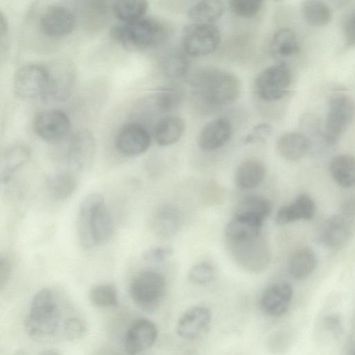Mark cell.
Returning <instances> with one entry per match:
<instances>
[{
    "instance_id": "6da1fadb",
    "label": "cell",
    "mask_w": 355,
    "mask_h": 355,
    "mask_svg": "<svg viewBox=\"0 0 355 355\" xmlns=\"http://www.w3.org/2000/svg\"><path fill=\"white\" fill-rule=\"evenodd\" d=\"M77 231L80 245L84 249L102 245L110 239L114 231V223L100 193L87 194L81 202Z\"/></svg>"
},
{
    "instance_id": "7a4b0ae2",
    "label": "cell",
    "mask_w": 355,
    "mask_h": 355,
    "mask_svg": "<svg viewBox=\"0 0 355 355\" xmlns=\"http://www.w3.org/2000/svg\"><path fill=\"white\" fill-rule=\"evenodd\" d=\"M193 94L208 106L220 107L234 102L239 96L241 84L233 73L216 68L202 69L191 79Z\"/></svg>"
},
{
    "instance_id": "3957f363",
    "label": "cell",
    "mask_w": 355,
    "mask_h": 355,
    "mask_svg": "<svg viewBox=\"0 0 355 355\" xmlns=\"http://www.w3.org/2000/svg\"><path fill=\"white\" fill-rule=\"evenodd\" d=\"M60 310L53 291L44 288L33 297L24 326L26 333L35 339H47L57 331Z\"/></svg>"
},
{
    "instance_id": "277c9868",
    "label": "cell",
    "mask_w": 355,
    "mask_h": 355,
    "mask_svg": "<svg viewBox=\"0 0 355 355\" xmlns=\"http://www.w3.org/2000/svg\"><path fill=\"white\" fill-rule=\"evenodd\" d=\"M111 37L128 48H147L160 42L166 35V27L153 18L142 17L112 26Z\"/></svg>"
},
{
    "instance_id": "5b68a950",
    "label": "cell",
    "mask_w": 355,
    "mask_h": 355,
    "mask_svg": "<svg viewBox=\"0 0 355 355\" xmlns=\"http://www.w3.org/2000/svg\"><path fill=\"white\" fill-rule=\"evenodd\" d=\"M166 288V280L162 275L146 270L133 278L130 285V295L141 309L152 313L161 304Z\"/></svg>"
},
{
    "instance_id": "8992f818",
    "label": "cell",
    "mask_w": 355,
    "mask_h": 355,
    "mask_svg": "<svg viewBox=\"0 0 355 355\" xmlns=\"http://www.w3.org/2000/svg\"><path fill=\"white\" fill-rule=\"evenodd\" d=\"M50 84L49 67L38 64L22 66L16 71L13 80L15 94L24 100H47Z\"/></svg>"
},
{
    "instance_id": "52a82bcc",
    "label": "cell",
    "mask_w": 355,
    "mask_h": 355,
    "mask_svg": "<svg viewBox=\"0 0 355 355\" xmlns=\"http://www.w3.org/2000/svg\"><path fill=\"white\" fill-rule=\"evenodd\" d=\"M227 242L233 259L243 269L257 273L268 267L270 252L261 234L242 241Z\"/></svg>"
},
{
    "instance_id": "ba28073f",
    "label": "cell",
    "mask_w": 355,
    "mask_h": 355,
    "mask_svg": "<svg viewBox=\"0 0 355 355\" xmlns=\"http://www.w3.org/2000/svg\"><path fill=\"white\" fill-rule=\"evenodd\" d=\"M355 105L347 95L337 94L331 98L324 123V137L329 144H336L354 118Z\"/></svg>"
},
{
    "instance_id": "9c48e42d",
    "label": "cell",
    "mask_w": 355,
    "mask_h": 355,
    "mask_svg": "<svg viewBox=\"0 0 355 355\" xmlns=\"http://www.w3.org/2000/svg\"><path fill=\"white\" fill-rule=\"evenodd\" d=\"M291 73L284 63H278L263 70L255 80L257 95L265 101L282 98L288 92Z\"/></svg>"
},
{
    "instance_id": "30bf717a",
    "label": "cell",
    "mask_w": 355,
    "mask_h": 355,
    "mask_svg": "<svg viewBox=\"0 0 355 355\" xmlns=\"http://www.w3.org/2000/svg\"><path fill=\"white\" fill-rule=\"evenodd\" d=\"M220 40V32L213 24L193 23L184 28L182 47L187 55L202 56L214 52Z\"/></svg>"
},
{
    "instance_id": "8fae6325",
    "label": "cell",
    "mask_w": 355,
    "mask_h": 355,
    "mask_svg": "<svg viewBox=\"0 0 355 355\" xmlns=\"http://www.w3.org/2000/svg\"><path fill=\"white\" fill-rule=\"evenodd\" d=\"M71 122L67 114L60 110L41 111L35 114L33 129L42 139L57 142L64 139L69 132Z\"/></svg>"
},
{
    "instance_id": "7c38bea8",
    "label": "cell",
    "mask_w": 355,
    "mask_h": 355,
    "mask_svg": "<svg viewBox=\"0 0 355 355\" xmlns=\"http://www.w3.org/2000/svg\"><path fill=\"white\" fill-rule=\"evenodd\" d=\"M96 154V142L92 132L87 129L76 131L71 138L67 159L74 169L83 171L91 167Z\"/></svg>"
},
{
    "instance_id": "4fadbf2b",
    "label": "cell",
    "mask_w": 355,
    "mask_h": 355,
    "mask_svg": "<svg viewBox=\"0 0 355 355\" xmlns=\"http://www.w3.org/2000/svg\"><path fill=\"white\" fill-rule=\"evenodd\" d=\"M150 144L148 130L138 123H128L123 125L115 138L117 150L125 156H137L146 152Z\"/></svg>"
},
{
    "instance_id": "5bb4252c",
    "label": "cell",
    "mask_w": 355,
    "mask_h": 355,
    "mask_svg": "<svg viewBox=\"0 0 355 355\" xmlns=\"http://www.w3.org/2000/svg\"><path fill=\"white\" fill-rule=\"evenodd\" d=\"M158 335L156 325L145 318L133 321L124 336V348L129 355H137L151 347Z\"/></svg>"
},
{
    "instance_id": "9a60e30c",
    "label": "cell",
    "mask_w": 355,
    "mask_h": 355,
    "mask_svg": "<svg viewBox=\"0 0 355 355\" xmlns=\"http://www.w3.org/2000/svg\"><path fill=\"white\" fill-rule=\"evenodd\" d=\"M354 221L343 214L334 215L322 225L319 233L320 242L331 249L345 245L354 233Z\"/></svg>"
},
{
    "instance_id": "2e32d148",
    "label": "cell",
    "mask_w": 355,
    "mask_h": 355,
    "mask_svg": "<svg viewBox=\"0 0 355 355\" xmlns=\"http://www.w3.org/2000/svg\"><path fill=\"white\" fill-rule=\"evenodd\" d=\"M75 23V17L68 8L62 6H51L42 14L39 26L45 35L60 37L69 34Z\"/></svg>"
},
{
    "instance_id": "e0dca14e",
    "label": "cell",
    "mask_w": 355,
    "mask_h": 355,
    "mask_svg": "<svg viewBox=\"0 0 355 355\" xmlns=\"http://www.w3.org/2000/svg\"><path fill=\"white\" fill-rule=\"evenodd\" d=\"M293 297V288L289 284H275L263 293L259 300V306L266 315L279 318L288 312Z\"/></svg>"
},
{
    "instance_id": "ac0fdd59",
    "label": "cell",
    "mask_w": 355,
    "mask_h": 355,
    "mask_svg": "<svg viewBox=\"0 0 355 355\" xmlns=\"http://www.w3.org/2000/svg\"><path fill=\"white\" fill-rule=\"evenodd\" d=\"M211 320V312L208 308L202 306H193L179 318L176 332L184 339H194L207 329Z\"/></svg>"
},
{
    "instance_id": "d6986e66",
    "label": "cell",
    "mask_w": 355,
    "mask_h": 355,
    "mask_svg": "<svg viewBox=\"0 0 355 355\" xmlns=\"http://www.w3.org/2000/svg\"><path fill=\"white\" fill-rule=\"evenodd\" d=\"M232 126L225 117L214 119L202 128L198 139L200 148L211 151L223 146L230 139Z\"/></svg>"
},
{
    "instance_id": "ffe728a7",
    "label": "cell",
    "mask_w": 355,
    "mask_h": 355,
    "mask_svg": "<svg viewBox=\"0 0 355 355\" xmlns=\"http://www.w3.org/2000/svg\"><path fill=\"white\" fill-rule=\"evenodd\" d=\"M315 205L309 195L302 193L291 204L281 207L275 216L278 225H286L300 220H311L315 215Z\"/></svg>"
},
{
    "instance_id": "44dd1931",
    "label": "cell",
    "mask_w": 355,
    "mask_h": 355,
    "mask_svg": "<svg viewBox=\"0 0 355 355\" xmlns=\"http://www.w3.org/2000/svg\"><path fill=\"white\" fill-rule=\"evenodd\" d=\"M51 76L47 100L61 101L67 98L74 81L73 71L67 63H56L49 67Z\"/></svg>"
},
{
    "instance_id": "7402d4cb",
    "label": "cell",
    "mask_w": 355,
    "mask_h": 355,
    "mask_svg": "<svg viewBox=\"0 0 355 355\" xmlns=\"http://www.w3.org/2000/svg\"><path fill=\"white\" fill-rule=\"evenodd\" d=\"M30 157L31 150L24 144H14L7 148L0 161L1 182L8 184L15 171L25 164Z\"/></svg>"
},
{
    "instance_id": "603a6c76",
    "label": "cell",
    "mask_w": 355,
    "mask_h": 355,
    "mask_svg": "<svg viewBox=\"0 0 355 355\" xmlns=\"http://www.w3.org/2000/svg\"><path fill=\"white\" fill-rule=\"evenodd\" d=\"M310 146L309 138L297 132H286L277 141V149L279 155L290 161L299 160L304 157Z\"/></svg>"
},
{
    "instance_id": "cb8c5ba5",
    "label": "cell",
    "mask_w": 355,
    "mask_h": 355,
    "mask_svg": "<svg viewBox=\"0 0 355 355\" xmlns=\"http://www.w3.org/2000/svg\"><path fill=\"white\" fill-rule=\"evenodd\" d=\"M263 221L243 216L234 215L225 229L227 241H237L261 234Z\"/></svg>"
},
{
    "instance_id": "d4e9b609",
    "label": "cell",
    "mask_w": 355,
    "mask_h": 355,
    "mask_svg": "<svg viewBox=\"0 0 355 355\" xmlns=\"http://www.w3.org/2000/svg\"><path fill=\"white\" fill-rule=\"evenodd\" d=\"M265 174V166L260 161L248 159L241 163L236 168L234 182L240 189H252L263 182Z\"/></svg>"
},
{
    "instance_id": "484cf974",
    "label": "cell",
    "mask_w": 355,
    "mask_h": 355,
    "mask_svg": "<svg viewBox=\"0 0 355 355\" xmlns=\"http://www.w3.org/2000/svg\"><path fill=\"white\" fill-rule=\"evenodd\" d=\"M329 170L334 181L341 187L351 188L355 186V157L349 154H341L334 157Z\"/></svg>"
},
{
    "instance_id": "4316f807",
    "label": "cell",
    "mask_w": 355,
    "mask_h": 355,
    "mask_svg": "<svg viewBox=\"0 0 355 355\" xmlns=\"http://www.w3.org/2000/svg\"><path fill=\"white\" fill-rule=\"evenodd\" d=\"M318 263L314 251L302 248L294 252L288 261V271L295 279L302 280L309 277L315 270Z\"/></svg>"
},
{
    "instance_id": "83f0119b",
    "label": "cell",
    "mask_w": 355,
    "mask_h": 355,
    "mask_svg": "<svg viewBox=\"0 0 355 355\" xmlns=\"http://www.w3.org/2000/svg\"><path fill=\"white\" fill-rule=\"evenodd\" d=\"M184 121L177 116H170L161 119L155 129L156 142L162 146L177 142L184 131Z\"/></svg>"
},
{
    "instance_id": "f1b7e54d",
    "label": "cell",
    "mask_w": 355,
    "mask_h": 355,
    "mask_svg": "<svg viewBox=\"0 0 355 355\" xmlns=\"http://www.w3.org/2000/svg\"><path fill=\"white\" fill-rule=\"evenodd\" d=\"M76 177L69 171L57 172L49 177L46 188L50 196L56 200L70 197L76 189Z\"/></svg>"
},
{
    "instance_id": "f546056e",
    "label": "cell",
    "mask_w": 355,
    "mask_h": 355,
    "mask_svg": "<svg viewBox=\"0 0 355 355\" xmlns=\"http://www.w3.org/2000/svg\"><path fill=\"white\" fill-rule=\"evenodd\" d=\"M300 43L295 33L289 28H282L273 35L270 42L272 53L279 58H287L297 55Z\"/></svg>"
},
{
    "instance_id": "4dcf8cb0",
    "label": "cell",
    "mask_w": 355,
    "mask_h": 355,
    "mask_svg": "<svg viewBox=\"0 0 355 355\" xmlns=\"http://www.w3.org/2000/svg\"><path fill=\"white\" fill-rule=\"evenodd\" d=\"M224 12V5L218 0L202 1L194 4L188 11L189 18L196 24H212Z\"/></svg>"
},
{
    "instance_id": "1f68e13d",
    "label": "cell",
    "mask_w": 355,
    "mask_h": 355,
    "mask_svg": "<svg viewBox=\"0 0 355 355\" xmlns=\"http://www.w3.org/2000/svg\"><path fill=\"white\" fill-rule=\"evenodd\" d=\"M271 211L269 201L263 197L250 195L245 197L236 207L234 215L264 220Z\"/></svg>"
},
{
    "instance_id": "d6a6232c",
    "label": "cell",
    "mask_w": 355,
    "mask_h": 355,
    "mask_svg": "<svg viewBox=\"0 0 355 355\" xmlns=\"http://www.w3.org/2000/svg\"><path fill=\"white\" fill-rule=\"evenodd\" d=\"M302 13L305 21L311 26L320 27L330 22L332 11L321 1L309 0L302 4Z\"/></svg>"
},
{
    "instance_id": "836d02e7",
    "label": "cell",
    "mask_w": 355,
    "mask_h": 355,
    "mask_svg": "<svg viewBox=\"0 0 355 355\" xmlns=\"http://www.w3.org/2000/svg\"><path fill=\"white\" fill-rule=\"evenodd\" d=\"M148 7L146 1H119L113 4L112 9L115 16L123 22H131L144 17Z\"/></svg>"
},
{
    "instance_id": "e575fe53",
    "label": "cell",
    "mask_w": 355,
    "mask_h": 355,
    "mask_svg": "<svg viewBox=\"0 0 355 355\" xmlns=\"http://www.w3.org/2000/svg\"><path fill=\"white\" fill-rule=\"evenodd\" d=\"M178 216L170 207H163L154 215L151 226L153 230L160 236H169L178 227Z\"/></svg>"
},
{
    "instance_id": "d590c367",
    "label": "cell",
    "mask_w": 355,
    "mask_h": 355,
    "mask_svg": "<svg viewBox=\"0 0 355 355\" xmlns=\"http://www.w3.org/2000/svg\"><path fill=\"white\" fill-rule=\"evenodd\" d=\"M88 297L91 303L99 308H109L118 304L117 291L111 284H98L89 291Z\"/></svg>"
},
{
    "instance_id": "8d00e7d4",
    "label": "cell",
    "mask_w": 355,
    "mask_h": 355,
    "mask_svg": "<svg viewBox=\"0 0 355 355\" xmlns=\"http://www.w3.org/2000/svg\"><path fill=\"white\" fill-rule=\"evenodd\" d=\"M182 97V88L178 85L172 84L159 91L155 96V102L160 110L169 111L178 106Z\"/></svg>"
},
{
    "instance_id": "74e56055",
    "label": "cell",
    "mask_w": 355,
    "mask_h": 355,
    "mask_svg": "<svg viewBox=\"0 0 355 355\" xmlns=\"http://www.w3.org/2000/svg\"><path fill=\"white\" fill-rule=\"evenodd\" d=\"M165 74L171 78H179L187 71L189 64L187 58L182 53H170L164 60L163 64Z\"/></svg>"
},
{
    "instance_id": "f35d334b",
    "label": "cell",
    "mask_w": 355,
    "mask_h": 355,
    "mask_svg": "<svg viewBox=\"0 0 355 355\" xmlns=\"http://www.w3.org/2000/svg\"><path fill=\"white\" fill-rule=\"evenodd\" d=\"M87 324L79 318H69L64 322V336L70 341H77L82 339L87 334Z\"/></svg>"
},
{
    "instance_id": "ab89813d",
    "label": "cell",
    "mask_w": 355,
    "mask_h": 355,
    "mask_svg": "<svg viewBox=\"0 0 355 355\" xmlns=\"http://www.w3.org/2000/svg\"><path fill=\"white\" fill-rule=\"evenodd\" d=\"M263 2L252 0H232L229 2L232 12L242 17H252L261 10Z\"/></svg>"
},
{
    "instance_id": "60d3db41",
    "label": "cell",
    "mask_w": 355,
    "mask_h": 355,
    "mask_svg": "<svg viewBox=\"0 0 355 355\" xmlns=\"http://www.w3.org/2000/svg\"><path fill=\"white\" fill-rule=\"evenodd\" d=\"M212 266L207 263H200L192 266L188 272L189 280L196 285H204L210 282L214 277Z\"/></svg>"
},
{
    "instance_id": "b9f144b4",
    "label": "cell",
    "mask_w": 355,
    "mask_h": 355,
    "mask_svg": "<svg viewBox=\"0 0 355 355\" xmlns=\"http://www.w3.org/2000/svg\"><path fill=\"white\" fill-rule=\"evenodd\" d=\"M322 327L333 338H340L344 332L341 317L336 313H329L322 318Z\"/></svg>"
},
{
    "instance_id": "7bdbcfd3",
    "label": "cell",
    "mask_w": 355,
    "mask_h": 355,
    "mask_svg": "<svg viewBox=\"0 0 355 355\" xmlns=\"http://www.w3.org/2000/svg\"><path fill=\"white\" fill-rule=\"evenodd\" d=\"M293 340L292 332L288 330L279 331L271 339V349L275 353L284 354L290 348Z\"/></svg>"
},
{
    "instance_id": "ee69618b",
    "label": "cell",
    "mask_w": 355,
    "mask_h": 355,
    "mask_svg": "<svg viewBox=\"0 0 355 355\" xmlns=\"http://www.w3.org/2000/svg\"><path fill=\"white\" fill-rule=\"evenodd\" d=\"M272 130V127L268 123L257 125L246 136L244 142L246 144L263 142L271 135Z\"/></svg>"
},
{
    "instance_id": "f6af8a7d",
    "label": "cell",
    "mask_w": 355,
    "mask_h": 355,
    "mask_svg": "<svg viewBox=\"0 0 355 355\" xmlns=\"http://www.w3.org/2000/svg\"><path fill=\"white\" fill-rule=\"evenodd\" d=\"M173 253V249L168 247H156L146 250L144 259L149 262H159L164 260Z\"/></svg>"
},
{
    "instance_id": "bcb514c9",
    "label": "cell",
    "mask_w": 355,
    "mask_h": 355,
    "mask_svg": "<svg viewBox=\"0 0 355 355\" xmlns=\"http://www.w3.org/2000/svg\"><path fill=\"white\" fill-rule=\"evenodd\" d=\"M12 272V263L6 257L0 258V287L2 289L8 282Z\"/></svg>"
},
{
    "instance_id": "7dc6e473",
    "label": "cell",
    "mask_w": 355,
    "mask_h": 355,
    "mask_svg": "<svg viewBox=\"0 0 355 355\" xmlns=\"http://www.w3.org/2000/svg\"><path fill=\"white\" fill-rule=\"evenodd\" d=\"M8 23L5 15L0 13V39H1V55L3 57L4 51H6L8 42Z\"/></svg>"
},
{
    "instance_id": "c3c4849f",
    "label": "cell",
    "mask_w": 355,
    "mask_h": 355,
    "mask_svg": "<svg viewBox=\"0 0 355 355\" xmlns=\"http://www.w3.org/2000/svg\"><path fill=\"white\" fill-rule=\"evenodd\" d=\"M345 37L349 44H355V11L349 16L346 23Z\"/></svg>"
},
{
    "instance_id": "681fc988",
    "label": "cell",
    "mask_w": 355,
    "mask_h": 355,
    "mask_svg": "<svg viewBox=\"0 0 355 355\" xmlns=\"http://www.w3.org/2000/svg\"><path fill=\"white\" fill-rule=\"evenodd\" d=\"M340 209L341 214L354 221L355 220V196L346 200Z\"/></svg>"
},
{
    "instance_id": "f907efd6",
    "label": "cell",
    "mask_w": 355,
    "mask_h": 355,
    "mask_svg": "<svg viewBox=\"0 0 355 355\" xmlns=\"http://www.w3.org/2000/svg\"><path fill=\"white\" fill-rule=\"evenodd\" d=\"M40 355H60V354L56 350L49 349V350L43 352Z\"/></svg>"
},
{
    "instance_id": "816d5d0a",
    "label": "cell",
    "mask_w": 355,
    "mask_h": 355,
    "mask_svg": "<svg viewBox=\"0 0 355 355\" xmlns=\"http://www.w3.org/2000/svg\"><path fill=\"white\" fill-rule=\"evenodd\" d=\"M346 355H355V344L347 348Z\"/></svg>"
}]
</instances>
